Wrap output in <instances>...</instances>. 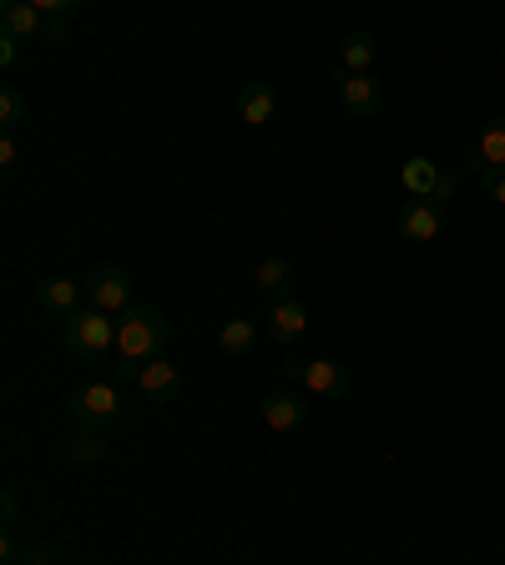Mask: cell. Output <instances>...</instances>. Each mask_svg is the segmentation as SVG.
<instances>
[{
    "instance_id": "7c38bea8",
    "label": "cell",
    "mask_w": 505,
    "mask_h": 565,
    "mask_svg": "<svg viewBox=\"0 0 505 565\" xmlns=\"http://www.w3.org/2000/svg\"><path fill=\"white\" fill-rule=\"evenodd\" d=\"M339 102H344V111H354V117H374V111L385 106V96H379V81L374 76H339Z\"/></svg>"
},
{
    "instance_id": "e0dca14e",
    "label": "cell",
    "mask_w": 505,
    "mask_h": 565,
    "mask_svg": "<svg viewBox=\"0 0 505 565\" xmlns=\"http://www.w3.org/2000/svg\"><path fill=\"white\" fill-rule=\"evenodd\" d=\"M252 283H258V293H263L268 303H279L283 293L293 289V263L289 258H263V263L252 268Z\"/></svg>"
},
{
    "instance_id": "277c9868",
    "label": "cell",
    "mask_w": 505,
    "mask_h": 565,
    "mask_svg": "<svg viewBox=\"0 0 505 565\" xmlns=\"http://www.w3.org/2000/svg\"><path fill=\"white\" fill-rule=\"evenodd\" d=\"M399 183H404V192L420 202H450L455 198V183H460V172H439L430 157H410L404 167H399Z\"/></svg>"
},
{
    "instance_id": "30bf717a",
    "label": "cell",
    "mask_w": 505,
    "mask_h": 565,
    "mask_svg": "<svg viewBox=\"0 0 505 565\" xmlns=\"http://www.w3.org/2000/svg\"><path fill=\"white\" fill-rule=\"evenodd\" d=\"M304 384L314 399H344L349 395V374L333 358H304Z\"/></svg>"
},
{
    "instance_id": "9a60e30c",
    "label": "cell",
    "mask_w": 505,
    "mask_h": 565,
    "mask_svg": "<svg viewBox=\"0 0 505 565\" xmlns=\"http://www.w3.org/2000/svg\"><path fill=\"white\" fill-rule=\"evenodd\" d=\"M36 303L46 308V314H81V283H71V278H46L36 289Z\"/></svg>"
},
{
    "instance_id": "cb8c5ba5",
    "label": "cell",
    "mask_w": 505,
    "mask_h": 565,
    "mask_svg": "<svg viewBox=\"0 0 505 565\" xmlns=\"http://www.w3.org/2000/svg\"><path fill=\"white\" fill-rule=\"evenodd\" d=\"M15 157H21V152H15V142H11V137H0V167L11 172V167H15Z\"/></svg>"
},
{
    "instance_id": "5b68a950",
    "label": "cell",
    "mask_w": 505,
    "mask_h": 565,
    "mask_svg": "<svg viewBox=\"0 0 505 565\" xmlns=\"http://www.w3.org/2000/svg\"><path fill=\"white\" fill-rule=\"evenodd\" d=\"M71 414H77L86 429H102V424H111L121 414V395H117V384L107 379H96L86 384V389H77V399H71Z\"/></svg>"
},
{
    "instance_id": "ba28073f",
    "label": "cell",
    "mask_w": 505,
    "mask_h": 565,
    "mask_svg": "<svg viewBox=\"0 0 505 565\" xmlns=\"http://www.w3.org/2000/svg\"><path fill=\"white\" fill-rule=\"evenodd\" d=\"M137 389H142L152 404H167V399L183 395V374H177V364H167V358H152V364H142V374H137Z\"/></svg>"
},
{
    "instance_id": "ac0fdd59",
    "label": "cell",
    "mask_w": 505,
    "mask_h": 565,
    "mask_svg": "<svg viewBox=\"0 0 505 565\" xmlns=\"http://www.w3.org/2000/svg\"><path fill=\"white\" fill-rule=\"evenodd\" d=\"M252 343H258V323H248V318H227L218 329V349L223 354H248Z\"/></svg>"
},
{
    "instance_id": "5bb4252c",
    "label": "cell",
    "mask_w": 505,
    "mask_h": 565,
    "mask_svg": "<svg viewBox=\"0 0 505 565\" xmlns=\"http://www.w3.org/2000/svg\"><path fill=\"white\" fill-rule=\"evenodd\" d=\"M238 106H243V121H248V127H268L273 111H279V92H273L268 81H248L243 96H238Z\"/></svg>"
},
{
    "instance_id": "4fadbf2b",
    "label": "cell",
    "mask_w": 505,
    "mask_h": 565,
    "mask_svg": "<svg viewBox=\"0 0 505 565\" xmlns=\"http://www.w3.org/2000/svg\"><path fill=\"white\" fill-rule=\"evenodd\" d=\"M258 414H263V424L273 434H289V429H298V424L308 420V404L298 395H268Z\"/></svg>"
},
{
    "instance_id": "8992f818",
    "label": "cell",
    "mask_w": 505,
    "mask_h": 565,
    "mask_svg": "<svg viewBox=\"0 0 505 565\" xmlns=\"http://www.w3.org/2000/svg\"><path fill=\"white\" fill-rule=\"evenodd\" d=\"M460 172L466 177H485V172H505V117H495L485 132H480V142L470 146L466 157H460Z\"/></svg>"
},
{
    "instance_id": "9c48e42d",
    "label": "cell",
    "mask_w": 505,
    "mask_h": 565,
    "mask_svg": "<svg viewBox=\"0 0 505 565\" xmlns=\"http://www.w3.org/2000/svg\"><path fill=\"white\" fill-rule=\"evenodd\" d=\"M0 31L15 40L46 36V15H40L36 0H5V5H0Z\"/></svg>"
},
{
    "instance_id": "7a4b0ae2",
    "label": "cell",
    "mask_w": 505,
    "mask_h": 565,
    "mask_svg": "<svg viewBox=\"0 0 505 565\" xmlns=\"http://www.w3.org/2000/svg\"><path fill=\"white\" fill-rule=\"evenodd\" d=\"M61 339H67V349L77 358H102L117 349V318L96 314V308H81V314L67 318V333H61Z\"/></svg>"
},
{
    "instance_id": "44dd1931",
    "label": "cell",
    "mask_w": 505,
    "mask_h": 565,
    "mask_svg": "<svg viewBox=\"0 0 505 565\" xmlns=\"http://www.w3.org/2000/svg\"><path fill=\"white\" fill-rule=\"evenodd\" d=\"M480 192H485V198L495 202V208H505V172H485V177H480Z\"/></svg>"
},
{
    "instance_id": "6da1fadb",
    "label": "cell",
    "mask_w": 505,
    "mask_h": 565,
    "mask_svg": "<svg viewBox=\"0 0 505 565\" xmlns=\"http://www.w3.org/2000/svg\"><path fill=\"white\" fill-rule=\"evenodd\" d=\"M162 349H167V314L152 308V303H132V308L117 318V349H111L117 364L111 368H117L121 379H137L142 364L162 358Z\"/></svg>"
},
{
    "instance_id": "603a6c76",
    "label": "cell",
    "mask_w": 505,
    "mask_h": 565,
    "mask_svg": "<svg viewBox=\"0 0 505 565\" xmlns=\"http://www.w3.org/2000/svg\"><path fill=\"white\" fill-rule=\"evenodd\" d=\"M15 56H21V40L0 31V67H15Z\"/></svg>"
},
{
    "instance_id": "ffe728a7",
    "label": "cell",
    "mask_w": 505,
    "mask_h": 565,
    "mask_svg": "<svg viewBox=\"0 0 505 565\" xmlns=\"http://www.w3.org/2000/svg\"><path fill=\"white\" fill-rule=\"evenodd\" d=\"M21 117H26V96L15 92V86H5V92H0V121H5V127H15Z\"/></svg>"
},
{
    "instance_id": "7402d4cb",
    "label": "cell",
    "mask_w": 505,
    "mask_h": 565,
    "mask_svg": "<svg viewBox=\"0 0 505 565\" xmlns=\"http://www.w3.org/2000/svg\"><path fill=\"white\" fill-rule=\"evenodd\" d=\"M0 515H5V526H15V515H21V495L15 490H0Z\"/></svg>"
},
{
    "instance_id": "d6986e66",
    "label": "cell",
    "mask_w": 505,
    "mask_h": 565,
    "mask_svg": "<svg viewBox=\"0 0 505 565\" xmlns=\"http://www.w3.org/2000/svg\"><path fill=\"white\" fill-rule=\"evenodd\" d=\"M102 455H107V439H102L96 429L71 439V464H102Z\"/></svg>"
},
{
    "instance_id": "2e32d148",
    "label": "cell",
    "mask_w": 505,
    "mask_h": 565,
    "mask_svg": "<svg viewBox=\"0 0 505 565\" xmlns=\"http://www.w3.org/2000/svg\"><path fill=\"white\" fill-rule=\"evenodd\" d=\"M369 67H374V36L369 31L344 36V46H339V76H369Z\"/></svg>"
},
{
    "instance_id": "3957f363",
    "label": "cell",
    "mask_w": 505,
    "mask_h": 565,
    "mask_svg": "<svg viewBox=\"0 0 505 565\" xmlns=\"http://www.w3.org/2000/svg\"><path fill=\"white\" fill-rule=\"evenodd\" d=\"M132 268L121 263H102L92 278H86V308H96V314L107 318H121L127 308H132Z\"/></svg>"
},
{
    "instance_id": "8fae6325",
    "label": "cell",
    "mask_w": 505,
    "mask_h": 565,
    "mask_svg": "<svg viewBox=\"0 0 505 565\" xmlns=\"http://www.w3.org/2000/svg\"><path fill=\"white\" fill-rule=\"evenodd\" d=\"M439 227H445V212L435 202H410V208L399 212V233L410 237V243H435Z\"/></svg>"
},
{
    "instance_id": "52a82bcc",
    "label": "cell",
    "mask_w": 505,
    "mask_h": 565,
    "mask_svg": "<svg viewBox=\"0 0 505 565\" xmlns=\"http://www.w3.org/2000/svg\"><path fill=\"white\" fill-rule=\"evenodd\" d=\"M268 333H273V343H298L308 333V308L298 298H279L268 303Z\"/></svg>"
}]
</instances>
